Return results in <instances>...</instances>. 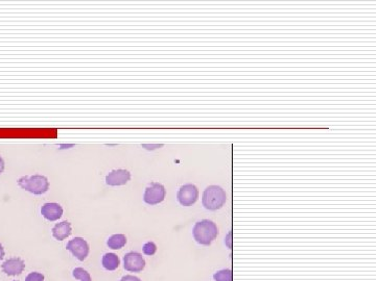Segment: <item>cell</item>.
Masks as SVG:
<instances>
[{"label":"cell","instance_id":"7c38bea8","mask_svg":"<svg viewBox=\"0 0 376 281\" xmlns=\"http://www.w3.org/2000/svg\"><path fill=\"white\" fill-rule=\"evenodd\" d=\"M103 267L108 271H115L121 264L120 257L114 253H106L102 260Z\"/></svg>","mask_w":376,"mask_h":281},{"label":"cell","instance_id":"ba28073f","mask_svg":"<svg viewBox=\"0 0 376 281\" xmlns=\"http://www.w3.org/2000/svg\"><path fill=\"white\" fill-rule=\"evenodd\" d=\"M131 179V173L128 170L118 169L110 172L106 176V183L111 186L125 185Z\"/></svg>","mask_w":376,"mask_h":281},{"label":"cell","instance_id":"277c9868","mask_svg":"<svg viewBox=\"0 0 376 281\" xmlns=\"http://www.w3.org/2000/svg\"><path fill=\"white\" fill-rule=\"evenodd\" d=\"M166 195L165 187L158 183V182H152L150 186L146 189L143 195V201L149 205H156L161 203Z\"/></svg>","mask_w":376,"mask_h":281},{"label":"cell","instance_id":"5bb4252c","mask_svg":"<svg viewBox=\"0 0 376 281\" xmlns=\"http://www.w3.org/2000/svg\"><path fill=\"white\" fill-rule=\"evenodd\" d=\"M72 275L75 279L80 281H92L90 274L83 268H75L72 272Z\"/></svg>","mask_w":376,"mask_h":281},{"label":"cell","instance_id":"e0dca14e","mask_svg":"<svg viewBox=\"0 0 376 281\" xmlns=\"http://www.w3.org/2000/svg\"><path fill=\"white\" fill-rule=\"evenodd\" d=\"M25 281H44V275L38 272H32L26 276Z\"/></svg>","mask_w":376,"mask_h":281},{"label":"cell","instance_id":"52a82bcc","mask_svg":"<svg viewBox=\"0 0 376 281\" xmlns=\"http://www.w3.org/2000/svg\"><path fill=\"white\" fill-rule=\"evenodd\" d=\"M124 268L129 272L139 273L146 268V261L138 252H129L124 257Z\"/></svg>","mask_w":376,"mask_h":281},{"label":"cell","instance_id":"4fadbf2b","mask_svg":"<svg viewBox=\"0 0 376 281\" xmlns=\"http://www.w3.org/2000/svg\"><path fill=\"white\" fill-rule=\"evenodd\" d=\"M127 244V237L125 234H113L107 241V245L109 248L113 250H118L125 247Z\"/></svg>","mask_w":376,"mask_h":281},{"label":"cell","instance_id":"5b68a950","mask_svg":"<svg viewBox=\"0 0 376 281\" xmlns=\"http://www.w3.org/2000/svg\"><path fill=\"white\" fill-rule=\"evenodd\" d=\"M66 249L81 262L87 258L90 251L88 243L82 237H74L73 240H70L66 245Z\"/></svg>","mask_w":376,"mask_h":281},{"label":"cell","instance_id":"30bf717a","mask_svg":"<svg viewBox=\"0 0 376 281\" xmlns=\"http://www.w3.org/2000/svg\"><path fill=\"white\" fill-rule=\"evenodd\" d=\"M25 268V264L21 258H10L7 260L3 265L2 269L8 276L20 275Z\"/></svg>","mask_w":376,"mask_h":281},{"label":"cell","instance_id":"44dd1931","mask_svg":"<svg viewBox=\"0 0 376 281\" xmlns=\"http://www.w3.org/2000/svg\"><path fill=\"white\" fill-rule=\"evenodd\" d=\"M5 257V249L3 247V245L0 244V260H3Z\"/></svg>","mask_w":376,"mask_h":281},{"label":"cell","instance_id":"8fae6325","mask_svg":"<svg viewBox=\"0 0 376 281\" xmlns=\"http://www.w3.org/2000/svg\"><path fill=\"white\" fill-rule=\"evenodd\" d=\"M52 235L57 241H63L71 235L72 229L71 224L68 221H63L55 224V226L52 228Z\"/></svg>","mask_w":376,"mask_h":281},{"label":"cell","instance_id":"7a4b0ae2","mask_svg":"<svg viewBox=\"0 0 376 281\" xmlns=\"http://www.w3.org/2000/svg\"><path fill=\"white\" fill-rule=\"evenodd\" d=\"M227 201V194L219 185H210L202 196V204L211 211H215L224 206Z\"/></svg>","mask_w":376,"mask_h":281},{"label":"cell","instance_id":"8992f818","mask_svg":"<svg viewBox=\"0 0 376 281\" xmlns=\"http://www.w3.org/2000/svg\"><path fill=\"white\" fill-rule=\"evenodd\" d=\"M178 201L183 206L193 205L199 198V190L194 184L187 183L180 187L178 192Z\"/></svg>","mask_w":376,"mask_h":281},{"label":"cell","instance_id":"3957f363","mask_svg":"<svg viewBox=\"0 0 376 281\" xmlns=\"http://www.w3.org/2000/svg\"><path fill=\"white\" fill-rule=\"evenodd\" d=\"M18 184L21 189L34 195H43L49 189L47 177L39 174L33 176H22L19 178Z\"/></svg>","mask_w":376,"mask_h":281},{"label":"cell","instance_id":"ffe728a7","mask_svg":"<svg viewBox=\"0 0 376 281\" xmlns=\"http://www.w3.org/2000/svg\"><path fill=\"white\" fill-rule=\"evenodd\" d=\"M4 170H5V161L2 156H0V174L4 172Z\"/></svg>","mask_w":376,"mask_h":281},{"label":"cell","instance_id":"2e32d148","mask_svg":"<svg viewBox=\"0 0 376 281\" xmlns=\"http://www.w3.org/2000/svg\"><path fill=\"white\" fill-rule=\"evenodd\" d=\"M142 251L148 256H153L157 252V245L154 242H148L143 245Z\"/></svg>","mask_w":376,"mask_h":281},{"label":"cell","instance_id":"d6986e66","mask_svg":"<svg viewBox=\"0 0 376 281\" xmlns=\"http://www.w3.org/2000/svg\"><path fill=\"white\" fill-rule=\"evenodd\" d=\"M142 147H144L146 149H149V150H153V149H157V148H160V147H163V145H142Z\"/></svg>","mask_w":376,"mask_h":281},{"label":"cell","instance_id":"9a60e30c","mask_svg":"<svg viewBox=\"0 0 376 281\" xmlns=\"http://www.w3.org/2000/svg\"><path fill=\"white\" fill-rule=\"evenodd\" d=\"M215 281H232V272L231 270H221L213 276Z\"/></svg>","mask_w":376,"mask_h":281},{"label":"cell","instance_id":"9c48e42d","mask_svg":"<svg viewBox=\"0 0 376 281\" xmlns=\"http://www.w3.org/2000/svg\"><path fill=\"white\" fill-rule=\"evenodd\" d=\"M41 214L48 221H56L62 217L63 208L59 203L48 202L41 207Z\"/></svg>","mask_w":376,"mask_h":281},{"label":"cell","instance_id":"ac0fdd59","mask_svg":"<svg viewBox=\"0 0 376 281\" xmlns=\"http://www.w3.org/2000/svg\"><path fill=\"white\" fill-rule=\"evenodd\" d=\"M121 281H141V280L138 277H135L132 275H126L121 279Z\"/></svg>","mask_w":376,"mask_h":281},{"label":"cell","instance_id":"6da1fadb","mask_svg":"<svg viewBox=\"0 0 376 281\" xmlns=\"http://www.w3.org/2000/svg\"><path fill=\"white\" fill-rule=\"evenodd\" d=\"M192 234L199 244L209 246L217 237L219 229L214 222L208 220V219H204V220L195 223L192 229Z\"/></svg>","mask_w":376,"mask_h":281}]
</instances>
